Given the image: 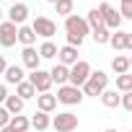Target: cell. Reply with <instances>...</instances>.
Masks as SVG:
<instances>
[{"mask_svg":"<svg viewBox=\"0 0 132 132\" xmlns=\"http://www.w3.org/2000/svg\"><path fill=\"white\" fill-rule=\"evenodd\" d=\"M88 34H91V29H88V23H86L83 16L70 13L68 18H65V39H68L70 47H78V49H80Z\"/></svg>","mask_w":132,"mask_h":132,"instance_id":"6da1fadb","label":"cell"},{"mask_svg":"<svg viewBox=\"0 0 132 132\" xmlns=\"http://www.w3.org/2000/svg\"><path fill=\"white\" fill-rule=\"evenodd\" d=\"M109 88V75L104 73V70H91V75H88V80L83 83V96H93V98H98L104 91Z\"/></svg>","mask_w":132,"mask_h":132,"instance_id":"7a4b0ae2","label":"cell"},{"mask_svg":"<svg viewBox=\"0 0 132 132\" xmlns=\"http://www.w3.org/2000/svg\"><path fill=\"white\" fill-rule=\"evenodd\" d=\"M54 96H57V104H62V106H80L83 98H86L83 91L75 88V86H70V83L68 86H57V93Z\"/></svg>","mask_w":132,"mask_h":132,"instance_id":"3957f363","label":"cell"},{"mask_svg":"<svg viewBox=\"0 0 132 132\" xmlns=\"http://www.w3.org/2000/svg\"><path fill=\"white\" fill-rule=\"evenodd\" d=\"M96 11L101 13L104 29H109V31H117V29L122 26V16H119V11H117L111 3H98V8H96Z\"/></svg>","mask_w":132,"mask_h":132,"instance_id":"277c9868","label":"cell"},{"mask_svg":"<svg viewBox=\"0 0 132 132\" xmlns=\"http://www.w3.org/2000/svg\"><path fill=\"white\" fill-rule=\"evenodd\" d=\"M78 114L73 111H57V117H52V129L57 132H75L78 129Z\"/></svg>","mask_w":132,"mask_h":132,"instance_id":"5b68a950","label":"cell"},{"mask_svg":"<svg viewBox=\"0 0 132 132\" xmlns=\"http://www.w3.org/2000/svg\"><path fill=\"white\" fill-rule=\"evenodd\" d=\"M29 26H31V29H34V34H36V36H42V39H52V36L57 34V23H54L49 16H36Z\"/></svg>","mask_w":132,"mask_h":132,"instance_id":"8992f818","label":"cell"},{"mask_svg":"<svg viewBox=\"0 0 132 132\" xmlns=\"http://www.w3.org/2000/svg\"><path fill=\"white\" fill-rule=\"evenodd\" d=\"M91 62H86V60H78L73 68H70V86H75V88H83V83L88 80V75H91Z\"/></svg>","mask_w":132,"mask_h":132,"instance_id":"52a82bcc","label":"cell"},{"mask_svg":"<svg viewBox=\"0 0 132 132\" xmlns=\"http://www.w3.org/2000/svg\"><path fill=\"white\" fill-rule=\"evenodd\" d=\"M26 80L36 88V93H49V91H52V86H54V83H52V78H49V70H42V68H39V70H34V73H29V75H26Z\"/></svg>","mask_w":132,"mask_h":132,"instance_id":"ba28073f","label":"cell"},{"mask_svg":"<svg viewBox=\"0 0 132 132\" xmlns=\"http://www.w3.org/2000/svg\"><path fill=\"white\" fill-rule=\"evenodd\" d=\"M16 44H18V26L11 23V21H3V23H0V47L11 49Z\"/></svg>","mask_w":132,"mask_h":132,"instance_id":"9c48e42d","label":"cell"},{"mask_svg":"<svg viewBox=\"0 0 132 132\" xmlns=\"http://www.w3.org/2000/svg\"><path fill=\"white\" fill-rule=\"evenodd\" d=\"M21 65H23V70H29V73H34V70L42 68V57H39L36 47H23L21 49Z\"/></svg>","mask_w":132,"mask_h":132,"instance_id":"30bf717a","label":"cell"},{"mask_svg":"<svg viewBox=\"0 0 132 132\" xmlns=\"http://www.w3.org/2000/svg\"><path fill=\"white\" fill-rule=\"evenodd\" d=\"M5 21H11V23H16V26H23V23L29 21V5H26V3H13V5L8 8V13H5Z\"/></svg>","mask_w":132,"mask_h":132,"instance_id":"8fae6325","label":"cell"},{"mask_svg":"<svg viewBox=\"0 0 132 132\" xmlns=\"http://www.w3.org/2000/svg\"><path fill=\"white\" fill-rule=\"evenodd\" d=\"M21 80H26L23 65H8L5 73H3V83H5V86H18Z\"/></svg>","mask_w":132,"mask_h":132,"instance_id":"7c38bea8","label":"cell"},{"mask_svg":"<svg viewBox=\"0 0 132 132\" xmlns=\"http://www.w3.org/2000/svg\"><path fill=\"white\" fill-rule=\"evenodd\" d=\"M78 60H80V57H78V47L65 44V47H60V49H57V62H60V65H65V68H73Z\"/></svg>","mask_w":132,"mask_h":132,"instance_id":"4fadbf2b","label":"cell"},{"mask_svg":"<svg viewBox=\"0 0 132 132\" xmlns=\"http://www.w3.org/2000/svg\"><path fill=\"white\" fill-rule=\"evenodd\" d=\"M57 109V96L49 91V93H36V111H44V114H52Z\"/></svg>","mask_w":132,"mask_h":132,"instance_id":"5bb4252c","label":"cell"},{"mask_svg":"<svg viewBox=\"0 0 132 132\" xmlns=\"http://www.w3.org/2000/svg\"><path fill=\"white\" fill-rule=\"evenodd\" d=\"M49 78H52V83H57V86H68V80H70V68H65V65H54V68L49 70Z\"/></svg>","mask_w":132,"mask_h":132,"instance_id":"9a60e30c","label":"cell"},{"mask_svg":"<svg viewBox=\"0 0 132 132\" xmlns=\"http://www.w3.org/2000/svg\"><path fill=\"white\" fill-rule=\"evenodd\" d=\"M29 119H31V129H36V132H44V129L52 127V117L44 114V111H34Z\"/></svg>","mask_w":132,"mask_h":132,"instance_id":"2e32d148","label":"cell"},{"mask_svg":"<svg viewBox=\"0 0 132 132\" xmlns=\"http://www.w3.org/2000/svg\"><path fill=\"white\" fill-rule=\"evenodd\" d=\"M109 47H111L117 54L124 52V49H127V31H122V29L111 31V36H109Z\"/></svg>","mask_w":132,"mask_h":132,"instance_id":"e0dca14e","label":"cell"},{"mask_svg":"<svg viewBox=\"0 0 132 132\" xmlns=\"http://www.w3.org/2000/svg\"><path fill=\"white\" fill-rule=\"evenodd\" d=\"M98 101H101L106 109H117V106H119V101H122V93H119L117 88H106V91L98 96Z\"/></svg>","mask_w":132,"mask_h":132,"instance_id":"ac0fdd59","label":"cell"},{"mask_svg":"<svg viewBox=\"0 0 132 132\" xmlns=\"http://www.w3.org/2000/svg\"><path fill=\"white\" fill-rule=\"evenodd\" d=\"M111 73L114 75H124V73H129V57L127 54H114L111 57Z\"/></svg>","mask_w":132,"mask_h":132,"instance_id":"d6986e66","label":"cell"},{"mask_svg":"<svg viewBox=\"0 0 132 132\" xmlns=\"http://www.w3.org/2000/svg\"><path fill=\"white\" fill-rule=\"evenodd\" d=\"M18 44H21V47H34V44H36V34H34V29H31L29 23L18 26Z\"/></svg>","mask_w":132,"mask_h":132,"instance_id":"ffe728a7","label":"cell"},{"mask_svg":"<svg viewBox=\"0 0 132 132\" xmlns=\"http://www.w3.org/2000/svg\"><path fill=\"white\" fill-rule=\"evenodd\" d=\"M3 106H5V111H8L11 117H16V114H23V106H26V101H23V98H18L16 93H11V96L5 98V104H3Z\"/></svg>","mask_w":132,"mask_h":132,"instance_id":"44dd1931","label":"cell"},{"mask_svg":"<svg viewBox=\"0 0 132 132\" xmlns=\"http://www.w3.org/2000/svg\"><path fill=\"white\" fill-rule=\"evenodd\" d=\"M57 49H60V47H57L52 39H44V42L39 44V49H36V52H39V57H42V60H57Z\"/></svg>","mask_w":132,"mask_h":132,"instance_id":"7402d4cb","label":"cell"},{"mask_svg":"<svg viewBox=\"0 0 132 132\" xmlns=\"http://www.w3.org/2000/svg\"><path fill=\"white\" fill-rule=\"evenodd\" d=\"M8 127H11L13 132H29V129H31V119L23 117V114H16V117H11Z\"/></svg>","mask_w":132,"mask_h":132,"instance_id":"603a6c76","label":"cell"},{"mask_svg":"<svg viewBox=\"0 0 132 132\" xmlns=\"http://www.w3.org/2000/svg\"><path fill=\"white\" fill-rule=\"evenodd\" d=\"M16 96L23 98V101H31V98H36V88H34L29 80H21V83L16 86Z\"/></svg>","mask_w":132,"mask_h":132,"instance_id":"cb8c5ba5","label":"cell"},{"mask_svg":"<svg viewBox=\"0 0 132 132\" xmlns=\"http://www.w3.org/2000/svg\"><path fill=\"white\" fill-rule=\"evenodd\" d=\"M73 11H75V3H73V0H57V3H54V13L62 16V18H68Z\"/></svg>","mask_w":132,"mask_h":132,"instance_id":"d4e9b609","label":"cell"},{"mask_svg":"<svg viewBox=\"0 0 132 132\" xmlns=\"http://www.w3.org/2000/svg\"><path fill=\"white\" fill-rule=\"evenodd\" d=\"M114 86H117V91H119V93H129V91H132V73H124V75H117Z\"/></svg>","mask_w":132,"mask_h":132,"instance_id":"484cf974","label":"cell"},{"mask_svg":"<svg viewBox=\"0 0 132 132\" xmlns=\"http://www.w3.org/2000/svg\"><path fill=\"white\" fill-rule=\"evenodd\" d=\"M83 18H86V23H88V29H91V31H93V29H101V26H104V21H101V13H98L96 8H91V11H88V13H86Z\"/></svg>","mask_w":132,"mask_h":132,"instance_id":"4316f807","label":"cell"},{"mask_svg":"<svg viewBox=\"0 0 132 132\" xmlns=\"http://www.w3.org/2000/svg\"><path fill=\"white\" fill-rule=\"evenodd\" d=\"M109 36H111V31H109V29H104V26H101V29H93V31H91V39H93V42H96L98 47L109 44Z\"/></svg>","mask_w":132,"mask_h":132,"instance_id":"83f0119b","label":"cell"},{"mask_svg":"<svg viewBox=\"0 0 132 132\" xmlns=\"http://www.w3.org/2000/svg\"><path fill=\"white\" fill-rule=\"evenodd\" d=\"M119 16L122 21H132V0H119Z\"/></svg>","mask_w":132,"mask_h":132,"instance_id":"f1b7e54d","label":"cell"},{"mask_svg":"<svg viewBox=\"0 0 132 132\" xmlns=\"http://www.w3.org/2000/svg\"><path fill=\"white\" fill-rule=\"evenodd\" d=\"M119 106H122L124 111H132V91H129V93H122V101H119Z\"/></svg>","mask_w":132,"mask_h":132,"instance_id":"f546056e","label":"cell"},{"mask_svg":"<svg viewBox=\"0 0 132 132\" xmlns=\"http://www.w3.org/2000/svg\"><path fill=\"white\" fill-rule=\"evenodd\" d=\"M8 122H11V114L5 111V106H0V129L8 127Z\"/></svg>","mask_w":132,"mask_h":132,"instance_id":"4dcf8cb0","label":"cell"},{"mask_svg":"<svg viewBox=\"0 0 132 132\" xmlns=\"http://www.w3.org/2000/svg\"><path fill=\"white\" fill-rule=\"evenodd\" d=\"M8 96H11V93H8V86H5V83H0V106L5 104V98H8Z\"/></svg>","mask_w":132,"mask_h":132,"instance_id":"1f68e13d","label":"cell"},{"mask_svg":"<svg viewBox=\"0 0 132 132\" xmlns=\"http://www.w3.org/2000/svg\"><path fill=\"white\" fill-rule=\"evenodd\" d=\"M5 68H8V60H5V54H0V75L5 73Z\"/></svg>","mask_w":132,"mask_h":132,"instance_id":"d6a6232c","label":"cell"},{"mask_svg":"<svg viewBox=\"0 0 132 132\" xmlns=\"http://www.w3.org/2000/svg\"><path fill=\"white\" fill-rule=\"evenodd\" d=\"M127 52H132V31H127Z\"/></svg>","mask_w":132,"mask_h":132,"instance_id":"836d02e7","label":"cell"},{"mask_svg":"<svg viewBox=\"0 0 132 132\" xmlns=\"http://www.w3.org/2000/svg\"><path fill=\"white\" fill-rule=\"evenodd\" d=\"M104 132H119V129H117V127H106Z\"/></svg>","mask_w":132,"mask_h":132,"instance_id":"e575fe53","label":"cell"},{"mask_svg":"<svg viewBox=\"0 0 132 132\" xmlns=\"http://www.w3.org/2000/svg\"><path fill=\"white\" fill-rule=\"evenodd\" d=\"M5 21V13H3V8H0V23H3Z\"/></svg>","mask_w":132,"mask_h":132,"instance_id":"d590c367","label":"cell"},{"mask_svg":"<svg viewBox=\"0 0 132 132\" xmlns=\"http://www.w3.org/2000/svg\"><path fill=\"white\" fill-rule=\"evenodd\" d=\"M127 57H129V73H132V52H129V54H127Z\"/></svg>","mask_w":132,"mask_h":132,"instance_id":"8d00e7d4","label":"cell"},{"mask_svg":"<svg viewBox=\"0 0 132 132\" xmlns=\"http://www.w3.org/2000/svg\"><path fill=\"white\" fill-rule=\"evenodd\" d=\"M0 132H13V129H11V127H3V129H0Z\"/></svg>","mask_w":132,"mask_h":132,"instance_id":"74e56055","label":"cell"},{"mask_svg":"<svg viewBox=\"0 0 132 132\" xmlns=\"http://www.w3.org/2000/svg\"><path fill=\"white\" fill-rule=\"evenodd\" d=\"M47 3H52V5H54V3H57V0H47Z\"/></svg>","mask_w":132,"mask_h":132,"instance_id":"f35d334b","label":"cell"},{"mask_svg":"<svg viewBox=\"0 0 132 132\" xmlns=\"http://www.w3.org/2000/svg\"><path fill=\"white\" fill-rule=\"evenodd\" d=\"M127 132H132V129H127Z\"/></svg>","mask_w":132,"mask_h":132,"instance_id":"ab89813d","label":"cell"},{"mask_svg":"<svg viewBox=\"0 0 132 132\" xmlns=\"http://www.w3.org/2000/svg\"><path fill=\"white\" fill-rule=\"evenodd\" d=\"M13 3H16V0H13Z\"/></svg>","mask_w":132,"mask_h":132,"instance_id":"60d3db41","label":"cell"}]
</instances>
